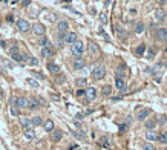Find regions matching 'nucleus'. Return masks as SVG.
Here are the masks:
<instances>
[{
	"label": "nucleus",
	"instance_id": "10",
	"mask_svg": "<svg viewBox=\"0 0 167 150\" xmlns=\"http://www.w3.org/2000/svg\"><path fill=\"white\" fill-rule=\"evenodd\" d=\"M85 64H86V61L83 60L81 57H77V58L74 60V64H72V66H74V69L78 70V69H83V68H85Z\"/></svg>",
	"mask_w": 167,
	"mask_h": 150
},
{
	"label": "nucleus",
	"instance_id": "6",
	"mask_svg": "<svg viewBox=\"0 0 167 150\" xmlns=\"http://www.w3.org/2000/svg\"><path fill=\"white\" fill-rule=\"evenodd\" d=\"M57 29H58V32H61V34H66V32H68V29H69L68 20H60L58 23H57Z\"/></svg>",
	"mask_w": 167,
	"mask_h": 150
},
{
	"label": "nucleus",
	"instance_id": "27",
	"mask_svg": "<svg viewBox=\"0 0 167 150\" xmlns=\"http://www.w3.org/2000/svg\"><path fill=\"white\" fill-rule=\"evenodd\" d=\"M158 141L162 144H167V132H164V133H161V135H158Z\"/></svg>",
	"mask_w": 167,
	"mask_h": 150
},
{
	"label": "nucleus",
	"instance_id": "33",
	"mask_svg": "<svg viewBox=\"0 0 167 150\" xmlns=\"http://www.w3.org/2000/svg\"><path fill=\"white\" fill-rule=\"evenodd\" d=\"M11 115L19 117V107H17V106H11Z\"/></svg>",
	"mask_w": 167,
	"mask_h": 150
},
{
	"label": "nucleus",
	"instance_id": "5",
	"mask_svg": "<svg viewBox=\"0 0 167 150\" xmlns=\"http://www.w3.org/2000/svg\"><path fill=\"white\" fill-rule=\"evenodd\" d=\"M85 95H86L87 101H94V100L97 98V90H95V87H86Z\"/></svg>",
	"mask_w": 167,
	"mask_h": 150
},
{
	"label": "nucleus",
	"instance_id": "44",
	"mask_svg": "<svg viewBox=\"0 0 167 150\" xmlns=\"http://www.w3.org/2000/svg\"><path fill=\"white\" fill-rule=\"evenodd\" d=\"M2 98H3V89L0 87V100H2Z\"/></svg>",
	"mask_w": 167,
	"mask_h": 150
},
{
	"label": "nucleus",
	"instance_id": "1",
	"mask_svg": "<svg viewBox=\"0 0 167 150\" xmlns=\"http://www.w3.org/2000/svg\"><path fill=\"white\" fill-rule=\"evenodd\" d=\"M9 55L12 57V60L19 61V63H20V61H26V60H28V57H26L25 54H21L17 46H12L11 49H9Z\"/></svg>",
	"mask_w": 167,
	"mask_h": 150
},
{
	"label": "nucleus",
	"instance_id": "24",
	"mask_svg": "<svg viewBox=\"0 0 167 150\" xmlns=\"http://www.w3.org/2000/svg\"><path fill=\"white\" fill-rule=\"evenodd\" d=\"M89 52H91V55H97L98 54V46L95 45V43H89Z\"/></svg>",
	"mask_w": 167,
	"mask_h": 150
},
{
	"label": "nucleus",
	"instance_id": "11",
	"mask_svg": "<svg viewBox=\"0 0 167 150\" xmlns=\"http://www.w3.org/2000/svg\"><path fill=\"white\" fill-rule=\"evenodd\" d=\"M32 29H34V32H36L37 35H45V32H46V28H45V26H43L42 23L34 25V26H32Z\"/></svg>",
	"mask_w": 167,
	"mask_h": 150
},
{
	"label": "nucleus",
	"instance_id": "13",
	"mask_svg": "<svg viewBox=\"0 0 167 150\" xmlns=\"http://www.w3.org/2000/svg\"><path fill=\"white\" fill-rule=\"evenodd\" d=\"M15 106H17L19 109H26V107H28V98H25V96H20V98H17Z\"/></svg>",
	"mask_w": 167,
	"mask_h": 150
},
{
	"label": "nucleus",
	"instance_id": "25",
	"mask_svg": "<svg viewBox=\"0 0 167 150\" xmlns=\"http://www.w3.org/2000/svg\"><path fill=\"white\" fill-rule=\"evenodd\" d=\"M75 84H77L78 87H85V86H87V80H86V78H77V80H75Z\"/></svg>",
	"mask_w": 167,
	"mask_h": 150
},
{
	"label": "nucleus",
	"instance_id": "29",
	"mask_svg": "<svg viewBox=\"0 0 167 150\" xmlns=\"http://www.w3.org/2000/svg\"><path fill=\"white\" fill-rule=\"evenodd\" d=\"M115 32H117V34L121 37V40H124V38L127 37V35H126V32H124V31H123L121 28H115Z\"/></svg>",
	"mask_w": 167,
	"mask_h": 150
},
{
	"label": "nucleus",
	"instance_id": "38",
	"mask_svg": "<svg viewBox=\"0 0 167 150\" xmlns=\"http://www.w3.org/2000/svg\"><path fill=\"white\" fill-rule=\"evenodd\" d=\"M100 19H101L103 23H106V21H107V15L106 14H101V15H100Z\"/></svg>",
	"mask_w": 167,
	"mask_h": 150
},
{
	"label": "nucleus",
	"instance_id": "16",
	"mask_svg": "<svg viewBox=\"0 0 167 150\" xmlns=\"http://www.w3.org/2000/svg\"><path fill=\"white\" fill-rule=\"evenodd\" d=\"M20 124L21 127L26 130V129H31V126H32V123H31L29 118H26V117H20Z\"/></svg>",
	"mask_w": 167,
	"mask_h": 150
},
{
	"label": "nucleus",
	"instance_id": "7",
	"mask_svg": "<svg viewBox=\"0 0 167 150\" xmlns=\"http://www.w3.org/2000/svg\"><path fill=\"white\" fill-rule=\"evenodd\" d=\"M156 38L160 42H166L167 43V29L166 28H160L156 31Z\"/></svg>",
	"mask_w": 167,
	"mask_h": 150
},
{
	"label": "nucleus",
	"instance_id": "35",
	"mask_svg": "<svg viewBox=\"0 0 167 150\" xmlns=\"http://www.w3.org/2000/svg\"><path fill=\"white\" fill-rule=\"evenodd\" d=\"M101 92H103V95H111V92H112V87H111V86H104Z\"/></svg>",
	"mask_w": 167,
	"mask_h": 150
},
{
	"label": "nucleus",
	"instance_id": "23",
	"mask_svg": "<svg viewBox=\"0 0 167 150\" xmlns=\"http://www.w3.org/2000/svg\"><path fill=\"white\" fill-rule=\"evenodd\" d=\"M43 127H45L46 132H52V130H54V121H52V120H48L45 124H43Z\"/></svg>",
	"mask_w": 167,
	"mask_h": 150
},
{
	"label": "nucleus",
	"instance_id": "8",
	"mask_svg": "<svg viewBox=\"0 0 167 150\" xmlns=\"http://www.w3.org/2000/svg\"><path fill=\"white\" fill-rule=\"evenodd\" d=\"M150 113H152L150 109H143V110H140V112L137 113V118H138L140 121H144L149 115H150Z\"/></svg>",
	"mask_w": 167,
	"mask_h": 150
},
{
	"label": "nucleus",
	"instance_id": "18",
	"mask_svg": "<svg viewBox=\"0 0 167 150\" xmlns=\"http://www.w3.org/2000/svg\"><path fill=\"white\" fill-rule=\"evenodd\" d=\"M34 138H36V132H34L32 129H26V130H25V139L32 141Z\"/></svg>",
	"mask_w": 167,
	"mask_h": 150
},
{
	"label": "nucleus",
	"instance_id": "39",
	"mask_svg": "<svg viewBox=\"0 0 167 150\" xmlns=\"http://www.w3.org/2000/svg\"><path fill=\"white\" fill-rule=\"evenodd\" d=\"M81 95H85V90H77V96H81Z\"/></svg>",
	"mask_w": 167,
	"mask_h": 150
},
{
	"label": "nucleus",
	"instance_id": "28",
	"mask_svg": "<svg viewBox=\"0 0 167 150\" xmlns=\"http://www.w3.org/2000/svg\"><path fill=\"white\" fill-rule=\"evenodd\" d=\"M31 123H32V126H40L42 123H43V120L40 117H34L32 120H31Z\"/></svg>",
	"mask_w": 167,
	"mask_h": 150
},
{
	"label": "nucleus",
	"instance_id": "4",
	"mask_svg": "<svg viewBox=\"0 0 167 150\" xmlns=\"http://www.w3.org/2000/svg\"><path fill=\"white\" fill-rule=\"evenodd\" d=\"M17 28H19L20 32H28V31L31 29V25H29L28 20L20 19V20H17Z\"/></svg>",
	"mask_w": 167,
	"mask_h": 150
},
{
	"label": "nucleus",
	"instance_id": "34",
	"mask_svg": "<svg viewBox=\"0 0 167 150\" xmlns=\"http://www.w3.org/2000/svg\"><path fill=\"white\" fill-rule=\"evenodd\" d=\"M26 83H28L29 86H32V87H38V81L32 80V78H28V80H26Z\"/></svg>",
	"mask_w": 167,
	"mask_h": 150
},
{
	"label": "nucleus",
	"instance_id": "45",
	"mask_svg": "<svg viewBox=\"0 0 167 150\" xmlns=\"http://www.w3.org/2000/svg\"><path fill=\"white\" fill-rule=\"evenodd\" d=\"M166 2H167V0H161V2H160V3H161V5H164V3H166Z\"/></svg>",
	"mask_w": 167,
	"mask_h": 150
},
{
	"label": "nucleus",
	"instance_id": "26",
	"mask_svg": "<svg viewBox=\"0 0 167 150\" xmlns=\"http://www.w3.org/2000/svg\"><path fill=\"white\" fill-rule=\"evenodd\" d=\"M135 32L137 34H143L144 32V25L140 21V23H137V26H135Z\"/></svg>",
	"mask_w": 167,
	"mask_h": 150
},
{
	"label": "nucleus",
	"instance_id": "20",
	"mask_svg": "<svg viewBox=\"0 0 167 150\" xmlns=\"http://www.w3.org/2000/svg\"><path fill=\"white\" fill-rule=\"evenodd\" d=\"M61 136H63V132H61V130H52V136H51V139L57 143V141H60V139H61Z\"/></svg>",
	"mask_w": 167,
	"mask_h": 150
},
{
	"label": "nucleus",
	"instance_id": "42",
	"mask_svg": "<svg viewBox=\"0 0 167 150\" xmlns=\"http://www.w3.org/2000/svg\"><path fill=\"white\" fill-rule=\"evenodd\" d=\"M130 14L132 15H137V9H130Z\"/></svg>",
	"mask_w": 167,
	"mask_h": 150
},
{
	"label": "nucleus",
	"instance_id": "36",
	"mask_svg": "<svg viewBox=\"0 0 167 150\" xmlns=\"http://www.w3.org/2000/svg\"><path fill=\"white\" fill-rule=\"evenodd\" d=\"M103 145H106V147H109V139L107 138H101V141H100Z\"/></svg>",
	"mask_w": 167,
	"mask_h": 150
},
{
	"label": "nucleus",
	"instance_id": "17",
	"mask_svg": "<svg viewBox=\"0 0 167 150\" xmlns=\"http://www.w3.org/2000/svg\"><path fill=\"white\" fill-rule=\"evenodd\" d=\"M146 139L147 141H156L158 139V135L155 130H147L146 132Z\"/></svg>",
	"mask_w": 167,
	"mask_h": 150
},
{
	"label": "nucleus",
	"instance_id": "40",
	"mask_svg": "<svg viewBox=\"0 0 167 150\" xmlns=\"http://www.w3.org/2000/svg\"><path fill=\"white\" fill-rule=\"evenodd\" d=\"M158 121H160V123H164V121H166V117H164V115H161L160 118H158Z\"/></svg>",
	"mask_w": 167,
	"mask_h": 150
},
{
	"label": "nucleus",
	"instance_id": "14",
	"mask_svg": "<svg viewBox=\"0 0 167 150\" xmlns=\"http://www.w3.org/2000/svg\"><path fill=\"white\" fill-rule=\"evenodd\" d=\"M115 87L121 92H126V83L123 78H115Z\"/></svg>",
	"mask_w": 167,
	"mask_h": 150
},
{
	"label": "nucleus",
	"instance_id": "32",
	"mask_svg": "<svg viewBox=\"0 0 167 150\" xmlns=\"http://www.w3.org/2000/svg\"><path fill=\"white\" fill-rule=\"evenodd\" d=\"M144 51H146V46L144 45H140L137 48V55H144Z\"/></svg>",
	"mask_w": 167,
	"mask_h": 150
},
{
	"label": "nucleus",
	"instance_id": "2",
	"mask_svg": "<svg viewBox=\"0 0 167 150\" xmlns=\"http://www.w3.org/2000/svg\"><path fill=\"white\" fill-rule=\"evenodd\" d=\"M71 52L74 57H81L83 52H85V46L80 40H77L75 43H72V48H71Z\"/></svg>",
	"mask_w": 167,
	"mask_h": 150
},
{
	"label": "nucleus",
	"instance_id": "22",
	"mask_svg": "<svg viewBox=\"0 0 167 150\" xmlns=\"http://www.w3.org/2000/svg\"><path fill=\"white\" fill-rule=\"evenodd\" d=\"M155 19H156L158 21H164V20H166V12L162 11V9H158V11L155 12Z\"/></svg>",
	"mask_w": 167,
	"mask_h": 150
},
{
	"label": "nucleus",
	"instance_id": "3",
	"mask_svg": "<svg viewBox=\"0 0 167 150\" xmlns=\"http://www.w3.org/2000/svg\"><path fill=\"white\" fill-rule=\"evenodd\" d=\"M106 75V68H104L103 64H100V66H97V68L92 70V77L95 78V80H101V78Z\"/></svg>",
	"mask_w": 167,
	"mask_h": 150
},
{
	"label": "nucleus",
	"instance_id": "15",
	"mask_svg": "<svg viewBox=\"0 0 167 150\" xmlns=\"http://www.w3.org/2000/svg\"><path fill=\"white\" fill-rule=\"evenodd\" d=\"M54 54H55V51H54V48H52V46L42 48V55H43V57H52Z\"/></svg>",
	"mask_w": 167,
	"mask_h": 150
},
{
	"label": "nucleus",
	"instance_id": "43",
	"mask_svg": "<svg viewBox=\"0 0 167 150\" xmlns=\"http://www.w3.org/2000/svg\"><path fill=\"white\" fill-rule=\"evenodd\" d=\"M121 96H115V98H112V101H120Z\"/></svg>",
	"mask_w": 167,
	"mask_h": 150
},
{
	"label": "nucleus",
	"instance_id": "12",
	"mask_svg": "<svg viewBox=\"0 0 167 150\" xmlns=\"http://www.w3.org/2000/svg\"><path fill=\"white\" fill-rule=\"evenodd\" d=\"M77 34L75 32H69V34H66L64 35V42L66 43H69V45H72V43H75L77 42Z\"/></svg>",
	"mask_w": 167,
	"mask_h": 150
},
{
	"label": "nucleus",
	"instance_id": "31",
	"mask_svg": "<svg viewBox=\"0 0 167 150\" xmlns=\"http://www.w3.org/2000/svg\"><path fill=\"white\" fill-rule=\"evenodd\" d=\"M155 126H156V121H147L146 123L147 130H153V129H155Z\"/></svg>",
	"mask_w": 167,
	"mask_h": 150
},
{
	"label": "nucleus",
	"instance_id": "21",
	"mask_svg": "<svg viewBox=\"0 0 167 150\" xmlns=\"http://www.w3.org/2000/svg\"><path fill=\"white\" fill-rule=\"evenodd\" d=\"M38 45H40L42 48H48V46H52V43L49 38H46V37H42L40 40H38Z\"/></svg>",
	"mask_w": 167,
	"mask_h": 150
},
{
	"label": "nucleus",
	"instance_id": "46",
	"mask_svg": "<svg viewBox=\"0 0 167 150\" xmlns=\"http://www.w3.org/2000/svg\"><path fill=\"white\" fill-rule=\"evenodd\" d=\"M166 132H167V130H166Z\"/></svg>",
	"mask_w": 167,
	"mask_h": 150
},
{
	"label": "nucleus",
	"instance_id": "41",
	"mask_svg": "<svg viewBox=\"0 0 167 150\" xmlns=\"http://www.w3.org/2000/svg\"><path fill=\"white\" fill-rule=\"evenodd\" d=\"M58 98H60V96H58V95H55V94H52V100H54V101H58Z\"/></svg>",
	"mask_w": 167,
	"mask_h": 150
},
{
	"label": "nucleus",
	"instance_id": "37",
	"mask_svg": "<svg viewBox=\"0 0 167 150\" xmlns=\"http://www.w3.org/2000/svg\"><path fill=\"white\" fill-rule=\"evenodd\" d=\"M143 150H155V147H153V145H150V144H146L143 147Z\"/></svg>",
	"mask_w": 167,
	"mask_h": 150
},
{
	"label": "nucleus",
	"instance_id": "19",
	"mask_svg": "<svg viewBox=\"0 0 167 150\" xmlns=\"http://www.w3.org/2000/svg\"><path fill=\"white\" fill-rule=\"evenodd\" d=\"M48 70H49L51 74H58L60 72V66L55 64V63H49L48 64Z\"/></svg>",
	"mask_w": 167,
	"mask_h": 150
},
{
	"label": "nucleus",
	"instance_id": "30",
	"mask_svg": "<svg viewBox=\"0 0 167 150\" xmlns=\"http://www.w3.org/2000/svg\"><path fill=\"white\" fill-rule=\"evenodd\" d=\"M26 61H28L29 66H37V64H38V60L36 58V57H31V58H28Z\"/></svg>",
	"mask_w": 167,
	"mask_h": 150
},
{
	"label": "nucleus",
	"instance_id": "9",
	"mask_svg": "<svg viewBox=\"0 0 167 150\" xmlns=\"http://www.w3.org/2000/svg\"><path fill=\"white\" fill-rule=\"evenodd\" d=\"M38 107H40V103H38L37 98H29V100H28V109L37 110Z\"/></svg>",
	"mask_w": 167,
	"mask_h": 150
}]
</instances>
